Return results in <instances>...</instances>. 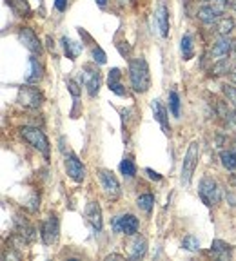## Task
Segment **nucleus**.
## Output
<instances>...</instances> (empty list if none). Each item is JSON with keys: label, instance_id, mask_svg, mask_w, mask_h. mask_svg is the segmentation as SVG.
Returning <instances> with one entry per match:
<instances>
[{"label": "nucleus", "instance_id": "obj_1", "mask_svg": "<svg viewBox=\"0 0 236 261\" xmlns=\"http://www.w3.org/2000/svg\"><path fill=\"white\" fill-rule=\"evenodd\" d=\"M129 80L131 87L136 93H147L151 87V74H149V65L144 57H138L129 62Z\"/></svg>", "mask_w": 236, "mask_h": 261}, {"label": "nucleus", "instance_id": "obj_2", "mask_svg": "<svg viewBox=\"0 0 236 261\" xmlns=\"http://www.w3.org/2000/svg\"><path fill=\"white\" fill-rule=\"evenodd\" d=\"M20 135H22V138L26 140L31 147L40 151L46 158H49V140L44 135V130H40L38 127L24 125L20 129Z\"/></svg>", "mask_w": 236, "mask_h": 261}, {"label": "nucleus", "instance_id": "obj_3", "mask_svg": "<svg viewBox=\"0 0 236 261\" xmlns=\"http://www.w3.org/2000/svg\"><path fill=\"white\" fill-rule=\"evenodd\" d=\"M198 194H200L202 201H204L207 207H214V205H218L220 200H222V192H220L218 183H216V180L211 178V176H204V178L200 180Z\"/></svg>", "mask_w": 236, "mask_h": 261}, {"label": "nucleus", "instance_id": "obj_4", "mask_svg": "<svg viewBox=\"0 0 236 261\" xmlns=\"http://www.w3.org/2000/svg\"><path fill=\"white\" fill-rule=\"evenodd\" d=\"M198 158H200V142L194 140V142H191V145H189L187 152H185L184 163H182V176H180V180H182L184 185H189V182H191L194 169H196L198 165Z\"/></svg>", "mask_w": 236, "mask_h": 261}, {"label": "nucleus", "instance_id": "obj_5", "mask_svg": "<svg viewBox=\"0 0 236 261\" xmlns=\"http://www.w3.org/2000/svg\"><path fill=\"white\" fill-rule=\"evenodd\" d=\"M80 76H82V83L88 87V93L91 98H95L100 91V71L96 69V65L93 64H86L82 65L80 69Z\"/></svg>", "mask_w": 236, "mask_h": 261}, {"label": "nucleus", "instance_id": "obj_6", "mask_svg": "<svg viewBox=\"0 0 236 261\" xmlns=\"http://www.w3.org/2000/svg\"><path fill=\"white\" fill-rule=\"evenodd\" d=\"M111 225H113L114 232H122V234L126 236H135L136 232H138L140 222H138V218L133 216V214H124V216H114Z\"/></svg>", "mask_w": 236, "mask_h": 261}, {"label": "nucleus", "instance_id": "obj_7", "mask_svg": "<svg viewBox=\"0 0 236 261\" xmlns=\"http://www.w3.org/2000/svg\"><path fill=\"white\" fill-rule=\"evenodd\" d=\"M44 102V95L36 87H20L18 89V104L27 109H38Z\"/></svg>", "mask_w": 236, "mask_h": 261}, {"label": "nucleus", "instance_id": "obj_8", "mask_svg": "<svg viewBox=\"0 0 236 261\" xmlns=\"http://www.w3.org/2000/svg\"><path fill=\"white\" fill-rule=\"evenodd\" d=\"M98 180H100V185L104 189L105 196L111 198V200H116L118 196H120V183L114 178V174L111 170L100 169L98 170Z\"/></svg>", "mask_w": 236, "mask_h": 261}, {"label": "nucleus", "instance_id": "obj_9", "mask_svg": "<svg viewBox=\"0 0 236 261\" xmlns=\"http://www.w3.org/2000/svg\"><path fill=\"white\" fill-rule=\"evenodd\" d=\"M58 232H60V223H58V218L55 216V214H51V216H48V220L42 223V231H40L42 241H44L46 245L57 243Z\"/></svg>", "mask_w": 236, "mask_h": 261}, {"label": "nucleus", "instance_id": "obj_10", "mask_svg": "<svg viewBox=\"0 0 236 261\" xmlns=\"http://www.w3.org/2000/svg\"><path fill=\"white\" fill-rule=\"evenodd\" d=\"M154 26L158 29V35L162 38L169 36V9L164 2L156 6V11H154Z\"/></svg>", "mask_w": 236, "mask_h": 261}, {"label": "nucleus", "instance_id": "obj_11", "mask_svg": "<svg viewBox=\"0 0 236 261\" xmlns=\"http://www.w3.org/2000/svg\"><path fill=\"white\" fill-rule=\"evenodd\" d=\"M66 170H67V176H69L73 182L80 183L86 180V167L84 163L78 160V156H74V154H69L66 158Z\"/></svg>", "mask_w": 236, "mask_h": 261}, {"label": "nucleus", "instance_id": "obj_12", "mask_svg": "<svg viewBox=\"0 0 236 261\" xmlns=\"http://www.w3.org/2000/svg\"><path fill=\"white\" fill-rule=\"evenodd\" d=\"M18 40H20V44H24V48L29 49L33 55H40V53H42V44H40V40L36 38V35L29 27H22V29L18 31Z\"/></svg>", "mask_w": 236, "mask_h": 261}, {"label": "nucleus", "instance_id": "obj_13", "mask_svg": "<svg viewBox=\"0 0 236 261\" xmlns=\"http://www.w3.org/2000/svg\"><path fill=\"white\" fill-rule=\"evenodd\" d=\"M86 220H88L89 223H91V227L95 229V231H102V225H104V222H102V210H100V205L96 203V201H89L88 207H86Z\"/></svg>", "mask_w": 236, "mask_h": 261}, {"label": "nucleus", "instance_id": "obj_14", "mask_svg": "<svg viewBox=\"0 0 236 261\" xmlns=\"http://www.w3.org/2000/svg\"><path fill=\"white\" fill-rule=\"evenodd\" d=\"M151 107H153L154 120H156V122L162 125L164 135H171V125H169V120H167V111H166V107L162 105V102H160V100H153Z\"/></svg>", "mask_w": 236, "mask_h": 261}, {"label": "nucleus", "instance_id": "obj_15", "mask_svg": "<svg viewBox=\"0 0 236 261\" xmlns=\"http://www.w3.org/2000/svg\"><path fill=\"white\" fill-rule=\"evenodd\" d=\"M147 252V241H145L144 236H133V241L129 243V256L133 259H140L145 256Z\"/></svg>", "mask_w": 236, "mask_h": 261}, {"label": "nucleus", "instance_id": "obj_16", "mask_svg": "<svg viewBox=\"0 0 236 261\" xmlns=\"http://www.w3.org/2000/svg\"><path fill=\"white\" fill-rule=\"evenodd\" d=\"M44 76V67L38 62L36 57H29V71L26 74V82L27 83H38Z\"/></svg>", "mask_w": 236, "mask_h": 261}, {"label": "nucleus", "instance_id": "obj_17", "mask_svg": "<svg viewBox=\"0 0 236 261\" xmlns=\"http://www.w3.org/2000/svg\"><path fill=\"white\" fill-rule=\"evenodd\" d=\"M231 49H232V42L229 40V36H220V38L213 44V48H211V55H213L214 58L229 57Z\"/></svg>", "mask_w": 236, "mask_h": 261}, {"label": "nucleus", "instance_id": "obj_18", "mask_svg": "<svg viewBox=\"0 0 236 261\" xmlns=\"http://www.w3.org/2000/svg\"><path fill=\"white\" fill-rule=\"evenodd\" d=\"M62 48H64V51H66L67 58L69 60H76V58L80 57V53H82L84 46L78 42H73V40L69 38V36H62Z\"/></svg>", "mask_w": 236, "mask_h": 261}, {"label": "nucleus", "instance_id": "obj_19", "mask_svg": "<svg viewBox=\"0 0 236 261\" xmlns=\"http://www.w3.org/2000/svg\"><path fill=\"white\" fill-rule=\"evenodd\" d=\"M196 15H198V18L204 22V24H216V22H218V18H220V13L211 4L200 6V8H198V11H196Z\"/></svg>", "mask_w": 236, "mask_h": 261}, {"label": "nucleus", "instance_id": "obj_20", "mask_svg": "<svg viewBox=\"0 0 236 261\" xmlns=\"http://www.w3.org/2000/svg\"><path fill=\"white\" fill-rule=\"evenodd\" d=\"M6 4L18 17H31V8L27 4V0H6Z\"/></svg>", "mask_w": 236, "mask_h": 261}, {"label": "nucleus", "instance_id": "obj_21", "mask_svg": "<svg viewBox=\"0 0 236 261\" xmlns=\"http://www.w3.org/2000/svg\"><path fill=\"white\" fill-rule=\"evenodd\" d=\"M180 49H182V57L185 60H191L192 55H194V42H192V36L189 33H185L180 40Z\"/></svg>", "mask_w": 236, "mask_h": 261}, {"label": "nucleus", "instance_id": "obj_22", "mask_svg": "<svg viewBox=\"0 0 236 261\" xmlns=\"http://www.w3.org/2000/svg\"><path fill=\"white\" fill-rule=\"evenodd\" d=\"M234 29V20L227 17H220L218 22H216V31H218L222 36H227L231 31Z\"/></svg>", "mask_w": 236, "mask_h": 261}, {"label": "nucleus", "instance_id": "obj_23", "mask_svg": "<svg viewBox=\"0 0 236 261\" xmlns=\"http://www.w3.org/2000/svg\"><path fill=\"white\" fill-rule=\"evenodd\" d=\"M220 160H222V165L227 170L236 169V152L234 151H222L220 152Z\"/></svg>", "mask_w": 236, "mask_h": 261}, {"label": "nucleus", "instance_id": "obj_24", "mask_svg": "<svg viewBox=\"0 0 236 261\" xmlns=\"http://www.w3.org/2000/svg\"><path fill=\"white\" fill-rule=\"evenodd\" d=\"M136 205H138V209L144 210V212H151L153 210V205H154V198L153 194H140L138 196V200H136Z\"/></svg>", "mask_w": 236, "mask_h": 261}, {"label": "nucleus", "instance_id": "obj_25", "mask_svg": "<svg viewBox=\"0 0 236 261\" xmlns=\"http://www.w3.org/2000/svg\"><path fill=\"white\" fill-rule=\"evenodd\" d=\"M120 172L124 174V178H133L136 174L135 161H133L131 158H124V160L120 161Z\"/></svg>", "mask_w": 236, "mask_h": 261}, {"label": "nucleus", "instance_id": "obj_26", "mask_svg": "<svg viewBox=\"0 0 236 261\" xmlns=\"http://www.w3.org/2000/svg\"><path fill=\"white\" fill-rule=\"evenodd\" d=\"M229 250H231V245L225 243V241H220V239H214V241H213L211 254H216V256H220V257H227Z\"/></svg>", "mask_w": 236, "mask_h": 261}, {"label": "nucleus", "instance_id": "obj_27", "mask_svg": "<svg viewBox=\"0 0 236 261\" xmlns=\"http://www.w3.org/2000/svg\"><path fill=\"white\" fill-rule=\"evenodd\" d=\"M211 73H213L214 76H222V74L229 73V58L223 57V58H220L216 64H213V67H211Z\"/></svg>", "mask_w": 236, "mask_h": 261}, {"label": "nucleus", "instance_id": "obj_28", "mask_svg": "<svg viewBox=\"0 0 236 261\" xmlns=\"http://www.w3.org/2000/svg\"><path fill=\"white\" fill-rule=\"evenodd\" d=\"M169 111L175 118H180V96L176 91L169 93Z\"/></svg>", "mask_w": 236, "mask_h": 261}, {"label": "nucleus", "instance_id": "obj_29", "mask_svg": "<svg viewBox=\"0 0 236 261\" xmlns=\"http://www.w3.org/2000/svg\"><path fill=\"white\" fill-rule=\"evenodd\" d=\"M182 247H184L185 250H189V252H198V250H200V241H198L194 236H185V238L182 239Z\"/></svg>", "mask_w": 236, "mask_h": 261}, {"label": "nucleus", "instance_id": "obj_30", "mask_svg": "<svg viewBox=\"0 0 236 261\" xmlns=\"http://www.w3.org/2000/svg\"><path fill=\"white\" fill-rule=\"evenodd\" d=\"M222 91H223V95H225V98H227L229 104H231L232 107H236V87L229 85V83H223Z\"/></svg>", "mask_w": 236, "mask_h": 261}, {"label": "nucleus", "instance_id": "obj_31", "mask_svg": "<svg viewBox=\"0 0 236 261\" xmlns=\"http://www.w3.org/2000/svg\"><path fill=\"white\" fill-rule=\"evenodd\" d=\"M91 57H93V60H95V64H98V65H102V64H105V62H107V57H105V53L102 51L100 46H93Z\"/></svg>", "mask_w": 236, "mask_h": 261}, {"label": "nucleus", "instance_id": "obj_32", "mask_svg": "<svg viewBox=\"0 0 236 261\" xmlns=\"http://www.w3.org/2000/svg\"><path fill=\"white\" fill-rule=\"evenodd\" d=\"M67 91L71 93V96L73 98H78L80 95H82V87H80L78 82H74V80H67Z\"/></svg>", "mask_w": 236, "mask_h": 261}, {"label": "nucleus", "instance_id": "obj_33", "mask_svg": "<svg viewBox=\"0 0 236 261\" xmlns=\"http://www.w3.org/2000/svg\"><path fill=\"white\" fill-rule=\"evenodd\" d=\"M211 6H213L216 11H218L220 15H223L225 11H227V8H229V2L227 0H211L209 2Z\"/></svg>", "mask_w": 236, "mask_h": 261}, {"label": "nucleus", "instance_id": "obj_34", "mask_svg": "<svg viewBox=\"0 0 236 261\" xmlns=\"http://www.w3.org/2000/svg\"><path fill=\"white\" fill-rule=\"evenodd\" d=\"M107 87H109V91H113L114 95H118V96H126L127 95L126 87H124L120 82H111V83H107Z\"/></svg>", "mask_w": 236, "mask_h": 261}, {"label": "nucleus", "instance_id": "obj_35", "mask_svg": "<svg viewBox=\"0 0 236 261\" xmlns=\"http://www.w3.org/2000/svg\"><path fill=\"white\" fill-rule=\"evenodd\" d=\"M55 8H57L60 13H64L67 9V0H55Z\"/></svg>", "mask_w": 236, "mask_h": 261}, {"label": "nucleus", "instance_id": "obj_36", "mask_svg": "<svg viewBox=\"0 0 236 261\" xmlns=\"http://www.w3.org/2000/svg\"><path fill=\"white\" fill-rule=\"evenodd\" d=\"M145 174H147L151 180H154V182H160V180H162V176H160L158 172H154L153 169H145Z\"/></svg>", "mask_w": 236, "mask_h": 261}, {"label": "nucleus", "instance_id": "obj_37", "mask_svg": "<svg viewBox=\"0 0 236 261\" xmlns=\"http://www.w3.org/2000/svg\"><path fill=\"white\" fill-rule=\"evenodd\" d=\"M229 78H231V82L232 83H236V65L232 67L231 71H229Z\"/></svg>", "mask_w": 236, "mask_h": 261}, {"label": "nucleus", "instance_id": "obj_38", "mask_svg": "<svg viewBox=\"0 0 236 261\" xmlns=\"http://www.w3.org/2000/svg\"><path fill=\"white\" fill-rule=\"evenodd\" d=\"M105 2H107V0H96V4L100 6V8H104V6H105Z\"/></svg>", "mask_w": 236, "mask_h": 261}, {"label": "nucleus", "instance_id": "obj_39", "mask_svg": "<svg viewBox=\"0 0 236 261\" xmlns=\"http://www.w3.org/2000/svg\"><path fill=\"white\" fill-rule=\"evenodd\" d=\"M231 183H232V185H236V174H232V176H231Z\"/></svg>", "mask_w": 236, "mask_h": 261}, {"label": "nucleus", "instance_id": "obj_40", "mask_svg": "<svg viewBox=\"0 0 236 261\" xmlns=\"http://www.w3.org/2000/svg\"><path fill=\"white\" fill-rule=\"evenodd\" d=\"M231 8L234 9V13H236V0H232V2H231Z\"/></svg>", "mask_w": 236, "mask_h": 261}, {"label": "nucleus", "instance_id": "obj_41", "mask_svg": "<svg viewBox=\"0 0 236 261\" xmlns=\"http://www.w3.org/2000/svg\"><path fill=\"white\" fill-rule=\"evenodd\" d=\"M232 53H234V57H236V42H232Z\"/></svg>", "mask_w": 236, "mask_h": 261}, {"label": "nucleus", "instance_id": "obj_42", "mask_svg": "<svg viewBox=\"0 0 236 261\" xmlns=\"http://www.w3.org/2000/svg\"><path fill=\"white\" fill-rule=\"evenodd\" d=\"M120 2H122V4H127V2H131V0H120Z\"/></svg>", "mask_w": 236, "mask_h": 261}, {"label": "nucleus", "instance_id": "obj_43", "mask_svg": "<svg viewBox=\"0 0 236 261\" xmlns=\"http://www.w3.org/2000/svg\"><path fill=\"white\" fill-rule=\"evenodd\" d=\"M234 144H236V136H234Z\"/></svg>", "mask_w": 236, "mask_h": 261}]
</instances>
